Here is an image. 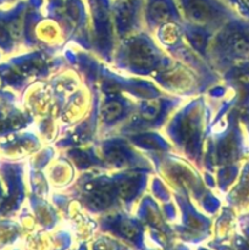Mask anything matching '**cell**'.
Listing matches in <instances>:
<instances>
[{"label":"cell","mask_w":249,"mask_h":250,"mask_svg":"<svg viewBox=\"0 0 249 250\" xmlns=\"http://www.w3.org/2000/svg\"><path fill=\"white\" fill-rule=\"evenodd\" d=\"M128 59L132 67L141 71H148L155 63L156 56L154 49L146 42L138 41L129 49Z\"/></svg>","instance_id":"obj_1"},{"label":"cell","mask_w":249,"mask_h":250,"mask_svg":"<svg viewBox=\"0 0 249 250\" xmlns=\"http://www.w3.org/2000/svg\"><path fill=\"white\" fill-rule=\"evenodd\" d=\"M186 12L192 20L207 22L212 17V6L207 0H182Z\"/></svg>","instance_id":"obj_2"},{"label":"cell","mask_w":249,"mask_h":250,"mask_svg":"<svg viewBox=\"0 0 249 250\" xmlns=\"http://www.w3.org/2000/svg\"><path fill=\"white\" fill-rule=\"evenodd\" d=\"M226 45L237 55H243L249 51V36L239 29H233L226 36Z\"/></svg>","instance_id":"obj_3"},{"label":"cell","mask_w":249,"mask_h":250,"mask_svg":"<svg viewBox=\"0 0 249 250\" xmlns=\"http://www.w3.org/2000/svg\"><path fill=\"white\" fill-rule=\"evenodd\" d=\"M134 7L129 0H124L116 7V22L120 31H126L129 28L133 21Z\"/></svg>","instance_id":"obj_4"},{"label":"cell","mask_w":249,"mask_h":250,"mask_svg":"<svg viewBox=\"0 0 249 250\" xmlns=\"http://www.w3.org/2000/svg\"><path fill=\"white\" fill-rule=\"evenodd\" d=\"M149 16L155 22H165L170 19L171 9L163 0H155L149 6Z\"/></svg>","instance_id":"obj_5"},{"label":"cell","mask_w":249,"mask_h":250,"mask_svg":"<svg viewBox=\"0 0 249 250\" xmlns=\"http://www.w3.org/2000/svg\"><path fill=\"white\" fill-rule=\"evenodd\" d=\"M124 107L119 102H109L103 107V117L106 122H112L121 116Z\"/></svg>","instance_id":"obj_6"},{"label":"cell","mask_w":249,"mask_h":250,"mask_svg":"<svg viewBox=\"0 0 249 250\" xmlns=\"http://www.w3.org/2000/svg\"><path fill=\"white\" fill-rule=\"evenodd\" d=\"M105 158L110 164L116 166H121L126 163V154L119 146H109L105 151Z\"/></svg>","instance_id":"obj_7"},{"label":"cell","mask_w":249,"mask_h":250,"mask_svg":"<svg viewBox=\"0 0 249 250\" xmlns=\"http://www.w3.org/2000/svg\"><path fill=\"white\" fill-rule=\"evenodd\" d=\"M109 203L110 195L106 192H103V190H95L89 197V204L94 209H104V208H106L109 205Z\"/></svg>","instance_id":"obj_8"},{"label":"cell","mask_w":249,"mask_h":250,"mask_svg":"<svg viewBox=\"0 0 249 250\" xmlns=\"http://www.w3.org/2000/svg\"><path fill=\"white\" fill-rule=\"evenodd\" d=\"M137 190H138V183L133 178L124 180L119 186V193L124 199H131V198H133L136 195Z\"/></svg>","instance_id":"obj_9"},{"label":"cell","mask_w":249,"mask_h":250,"mask_svg":"<svg viewBox=\"0 0 249 250\" xmlns=\"http://www.w3.org/2000/svg\"><path fill=\"white\" fill-rule=\"evenodd\" d=\"M160 112V105L156 102H149L142 107V116L145 120H153Z\"/></svg>","instance_id":"obj_10"},{"label":"cell","mask_w":249,"mask_h":250,"mask_svg":"<svg viewBox=\"0 0 249 250\" xmlns=\"http://www.w3.org/2000/svg\"><path fill=\"white\" fill-rule=\"evenodd\" d=\"M120 232L122 233V236H124L128 239H133L138 236L139 231L138 227L131 221H124L121 225H120Z\"/></svg>","instance_id":"obj_11"},{"label":"cell","mask_w":249,"mask_h":250,"mask_svg":"<svg viewBox=\"0 0 249 250\" xmlns=\"http://www.w3.org/2000/svg\"><path fill=\"white\" fill-rule=\"evenodd\" d=\"M189 41L190 43L194 45L195 49H198V50H202V49H204L205 46V43H207V38L204 37V34L202 33V32H189Z\"/></svg>","instance_id":"obj_12"},{"label":"cell","mask_w":249,"mask_h":250,"mask_svg":"<svg viewBox=\"0 0 249 250\" xmlns=\"http://www.w3.org/2000/svg\"><path fill=\"white\" fill-rule=\"evenodd\" d=\"M142 144L143 143H148V142H146V138H143L142 139V142H141ZM149 144H151V146H154V148H156V142H155V138H150V141H149Z\"/></svg>","instance_id":"obj_13"},{"label":"cell","mask_w":249,"mask_h":250,"mask_svg":"<svg viewBox=\"0 0 249 250\" xmlns=\"http://www.w3.org/2000/svg\"><path fill=\"white\" fill-rule=\"evenodd\" d=\"M95 249L97 250H107V247H106V244L99 243L97 247H95Z\"/></svg>","instance_id":"obj_14"},{"label":"cell","mask_w":249,"mask_h":250,"mask_svg":"<svg viewBox=\"0 0 249 250\" xmlns=\"http://www.w3.org/2000/svg\"><path fill=\"white\" fill-rule=\"evenodd\" d=\"M244 2H246V4L249 6V0H244Z\"/></svg>","instance_id":"obj_15"}]
</instances>
